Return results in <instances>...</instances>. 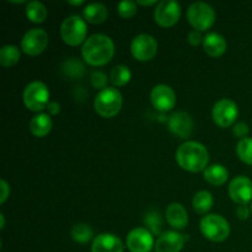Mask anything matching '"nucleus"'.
Wrapping results in <instances>:
<instances>
[{"label":"nucleus","mask_w":252,"mask_h":252,"mask_svg":"<svg viewBox=\"0 0 252 252\" xmlns=\"http://www.w3.org/2000/svg\"><path fill=\"white\" fill-rule=\"evenodd\" d=\"M24 103L32 112H41L49 105V90L42 81H32L24 90Z\"/></svg>","instance_id":"nucleus-7"},{"label":"nucleus","mask_w":252,"mask_h":252,"mask_svg":"<svg viewBox=\"0 0 252 252\" xmlns=\"http://www.w3.org/2000/svg\"><path fill=\"white\" fill-rule=\"evenodd\" d=\"M84 19L93 25H100L107 20L108 10L107 7L100 2H94V4L86 5L83 11Z\"/></svg>","instance_id":"nucleus-20"},{"label":"nucleus","mask_w":252,"mask_h":252,"mask_svg":"<svg viewBox=\"0 0 252 252\" xmlns=\"http://www.w3.org/2000/svg\"><path fill=\"white\" fill-rule=\"evenodd\" d=\"M236 154L243 162L252 165V138H244L236 145Z\"/></svg>","instance_id":"nucleus-28"},{"label":"nucleus","mask_w":252,"mask_h":252,"mask_svg":"<svg viewBox=\"0 0 252 252\" xmlns=\"http://www.w3.org/2000/svg\"><path fill=\"white\" fill-rule=\"evenodd\" d=\"M47 110H48L49 115L57 116L59 112H61V105H59L58 102H56V101H53V102H49Z\"/></svg>","instance_id":"nucleus-36"},{"label":"nucleus","mask_w":252,"mask_h":252,"mask_svg":"<svg viewBox=\"0 0 252 252\" xmlns=\"http://www.w3.org/2000/svg\"><path fill=\"white\" fill-rule=\"evenodd\" d=\"M84 61L93 66H102L112 59L115 44L106 34H93L89 37L81 48Z\"/></svg>","instance_id":"nucleus-1"},{"label":"nucleus","mask_w":252,"mask_h":252,"mask_svg":"<svg viewBox=\"0 0 252 252\" xmlns=\"http://www.w3.org/2000/svg\"><path fill=\"white\" fill-rule=\"evenodd\" d=\"M233 133L234 135H236L238 138H241V139L248 138L246 135L249 134V126L244 122H238L236 125H234Z\"/></svg>","instance_id":"nucleus-32"},{"label":"nucleus","mask_w":252,"mask_h":252,"mask_svg":"<svg viewBox=\"0 0 252 252\" xmlns=\"http://www.w3.org/2000/svg\"><path fill=\"white\" fill-rule=\"evenodd\" d=\"M176 161L180 167L189 172L204 171L208 167V150L198 142H186L177 149Z\"/></svg>","instance_id":"nucleus-2"},{"label":"nucleus","mask_w":252,"mask_h":252,"mask_svg":"<svg viewBox=\"0 0 252 252\" xmlns=\"http://www.w3.org/2000/svg\"><path fill=\"white\" fill-rule=\"evenodd\" d=\"M52 129V120L47 113H38L30 122V130L34 137H46Z\"/></svg>","instance_id":"nucleus-21"},{"label":"nucleus","mask_w":252,"mask_h":252,"mask_svg":"<svg viewBox=\"0 0 252 252\" xmlns=\"http://www.w3.org/2000/svg\"><path fill=\"white\" fill-rule=\"evenodd\" d=\"M187 20L194 30L199 32L211 29L216 21V11L209 4L197 1L189 5L187 10Z\"/></svg>","instance_id":"nucleus-5"},{"label":"nucleus","mask_w":252,"mask_h":252,"mask_svg":"<svg viewBox=\"0 0 252 252\" xmlns=\"http://www.w3.org/2000/svg\"><path fill=\"white\" fill-rule=\"evenodd\" d=\"M199 226L204 238L213 243H221L230 235L228 220L219 214H207L202 218Z\"/></svg>","instance_id":"nucleus-4"},{"label":"nucleus","mask_w":252,"mask_h":252,"mask_svg":"<svg viewBox=\"0 0 252 252\" xmlns=\"http://www.w3.org/2000/svg\"><path fill=\"white\" fill-rule=\"evenodd\" d=\"M130 52L137 61H152L158 53V43L150 34H138L130 43Z\"/></svg>","instance_id":"nucleus-11"},{"label":"nucleus","mask_w":252,"mask_h":252,"mask_svg":"<svg viewBox=\"0 0 252 252\" xmlns=\"http://www.w3.org/2000/svg\"><path fill=\"white\" fill-rule=\"evenodd\" d=\"M145 224L149 226L148 230L153 234V235H157L160 234V229H161V219H160V214L152 212V213L148 214L145 217Z\"/></svg>","instance_id":"nucleus-30"},{"label":"nucleus","mask_w":252,"mask_h":252,"mask_svg":"<svg viewBox=\"0 0 252 252\" xmlns=\"http://www.w3.org/2000/svg\"><path fill=\"white\" fill-rule=\"evenodd\" d=\"M166 219L167 223L174 229L181 230L186 228L189 223V214L185 207L180 203H172L166 209Z\"/></svg>","instance_id":"nucleus-19"},{"label":"nucleus","mask_w":252,"mask_h":252,"mask_svg":"<svg viewBox=\"0 0 252 252\" xmlns=\"http://www.w3.org/2000/svg\"><path fill=\"white\" fill-rule=\"evenodd\" d=\"M239 116V108L234 101L229 98H221L214 105L212 111V117L214 123L221 128L230 127L235 123Z\"/></svg>","instance_id":"nucleus-8"},{"label":"nucleus","mask_w":252,"mask_h":252,"mask_svg":"<svg viewBox=\"0 0 252 252\" xmlns=\"http://www.w3.org/2000/svg\"><path fill=\"white\" fill-rule=\"evenodd\" d=\"M123 98L120 91L115 88H106L98 91L95 97L94 107L96 113L103 118H112L120 113Z\"/></svg>","instance_id":"nucleus-3"},{"label":"nucleus","mask_w":252,"mask_h":252,"mask_svg":"<svg viewBox=\"0 0 252 252\" xmlns=\"http://www.w3.org/2000/svg\"><path fill=\"white\" fill-rule=\"evenodd\" d=\"M117 12L123 19H130L137 14V2L130 1V0L120 2L117 6Z\"/></svg>","instance_id":"nucleus-29"},{"label":"nucleus","mask_w":252,"mask_h":252,"mask_svg":"<svg viewBox=\"0 0 252 252\" xmlns=\"http://www.w3.org/2000/svg\"><path fill=\"white\" fill-rule=\"evenodd\" d=\"M251 209H249L248 206H240L238 209H236V216L239 217V219L241 220H246L250 216Z\"/></svg>","instance_id":"nucleus-35"},{"label":"nucleus","mask_w":252,"mask_h":252,"mask_svg":"<svg viewBox=\"0 0 252 252\" xmlns=\"http://www.w3.org/2000/svg\"><path fill=\"white\" fill-rule=\"evenodd\" d=\"M48 46V34L42 29H32L25 33L21 41V49L31 57L39 56Z\"/></svg>","instance_id":"nucleus-10"},{"label":"nucleus","mask_w":252,"mask_h":252,"mask_svg":"<svg viewBox=\"0 0 252 252\" xmlns=\"http://www.w3.org/2000/svg\"><path fill=\"white\" fill-rule=\"evenodd\" d=\"M250 209H251V212H252V202H251V207H250Z\"/></svg>","instance_id":"nucleus-40"},{"label":"nucleus","mask_w":252,"mask_h":252,"mask_svg":"<svg viewBox=\"0 0 252 252\" xmlns=\"http://www.w3.org/2000/svg\"><path fill=\"white\" fill-rule=\"evenodd\" d=\"M94 231L88 224H76L71 229V238L79 244H86L93 239Z\"/></svg>","instance_id":"nucleus-27"},{"label":"nucleus","mask_w":252,"mask_h":252,"mask_svg":"<svg viewBox=\"0 0 252 252\" xmlns=\"http://www.w3.org/2000/svg\"><path fill=\"white\" fill-rule=\"evenodd\" d=\"M181 16V5L174 0H162L154 11V20L159 26L172 27L179 22Z\"/></svg>","instance_id":"nucleus-9"},{"label":"nucleus","mask_w":252,"mask_h":252,"mask_svg":"<svg viewBox=\"0 0 252 252\" xmlns=\"http://www.w3.org/2000/svg\"><path fill=\"white\" fill-rule=\"evenodd\" d=\"M167 127L169 130L177 137L186 139L192 134L193 130V120H192L191 115L184 111H177V112L172 113L167 120Z\"/></svg>","instance_id":"nucleus-15"},{"label":"nucleus","mask_w":252,"mask_h":252,"mask_svg":"<svg viewBox=\"0 0 252 252\" xmlns=\"http://www.w3.org/2000/svg\"><path fill=\"white\" fill-rule=\"evenodd\" d=\"M203 49L209 57H220L226 51V41L221 34L211 32L203 38Z\"/></svg>","instance_id":"nucleus-18"},{"label":"nucleus","mask_w":252,"mask_h":252,"mask_svg":"<svg viewBox=\"0 0 252 252\" xmlns=\"http://www.w3.org/2000/svg\"><path fill=\"white\" fill-rule=\"evenodd\" d=\"M228 177V170L220 164L211 165L204 170V180L213 186H221V185L225 184Z\"/></svg>","instance_id":"nucleus-22"},{"label":"nucleus","mask_w":252,"mask_h":252,"mask_svg":"<svg viewBox=\"0 0 252 252\" xmlns=\"http://www.w3.org/2000/svg\"><path fill=\"white\" fill-rule=\"evenodd\" d=\"M47 12L46 6L39 1H30L27 2L26 6V16L27 19L34 24H42L46 21L47 19Z\"/></svg>","instance_id":"nucleus-23"},{"label":"nucleus","mask_w":252,"mask_h":252,"mask_svg":"<svg viewBox=\"0 0 252 252\" xmlns=\"http://www.w3.org/2000/svg\"><path fill=\"white\" fill-rule=\"evenodd\" d=\"M88 34V26L85 20L81 19L78 15H71L66 17L61 26V37L69 46H79L86 41Z\"/></svg>","instance_id":"nucleus-6"},{"label":"nucleus","mask_w":252,"mask_h":252,"mask_svg":"<svg viewBox=\"0 0 252 252\" xmlns=\"http://www.w3.org/2000/svg\"><path fill=\"white\" fill-rule=\"evenodd\" d=\"M123 249L122 240L110 233L96 236L91 245V252H123Z\"/></svg>","instance_id":"nucleus-17"},{"label":"nucleus","mask_w":252,"mask_h":252,"mask_svg":"<svg viewBox=\"0 0 252 252\" xmlns=\"http://www.w3.org/2000/svg\"><path fill=\"white\" fill-rule=\"evenodd\" d=\"M127 248L130 252H152L155 248L154 236L145 228L133 229L127 236Z\"/></svg>","instance_id":"nucleus-13"},{"label":"nucleus","mask_w":252,"mask_h":252,"mask_svg":"<svg viewBox=\"0 0 252 252\" xmlns=\"http://www.w3.org/2000/svg\"><path fill=\"white\" fill-rule=\"evenodd\" d=\"M193 209L198 214H207L212 209L214 204L213 196H212L211 192L208 191H201L198 193H196L194 196L193 202Z\"/></svg>","instance_id":"nucleus-24"},{"label":"nucleus","mask_w":252,"mask_h":252,"mask_svg":"<svg viewBox=\"0 0 252 252\" xmlns=\"http://www.w3.org/2000/svg\"><path fill=\"white\" fill-rule=\"evenodd\" d=\"M150 101L155 110L160 112H169L176 105V94L169 85L160 84L152 89Z\"/></svg>","instance_id":"nucleus-12"},{"label":"nucleus","mask_w":252,"mask_h":252,"mask_svg":"<svg viewBox=\"0 0 252 252\" xmlns=\"http://www.w3.org/2000/svg\"><path fill=\"white\" fill-rule=\"evenodd\" d=\"M229 196L235 203L246 206L252 202V181L246 176H238L229 185Z\"/></svg>","instance_id":"nucleus-14"},{"label":"nucleus","mask_w":252,"mask_h":252,"mask_svg":"<svg viewBox=\"0 0 252 252\" xmlns=\"http://www.w3.org/2000/svg\"><path fill=\"white\" fill-rule=\"evenodd\" d=\"M91 84L95 89H106V84H107V78H106L105 74L102 71H94L93 75H91Z\"/></svg>","instance_id":"nucleus-31"},{"label":"nucleus","mask_w":252,"mask_h":252,"mask_svg":"<svg viewBox=\"0 0 252 252\" xmlns=\"http://www.w3.org/2000/svg\"><path fill=\"white\" fill-rule=\"evenodd\" d=\"M203 38L204 37L202 36L201 32L197 31V30H193L189 33V42L192 46H198V44L203 43Z\"/></svg>","instance_id":"nucleus-33"},{"label":"nucleus","mask_w":252,"mask_h":252,"mask_svg":"<svg viewBox=\"0 0 252 252\" xmlns=\"http://www.w3.org/2000/svg\"><path fill=\"white\" fill-rule=\"evenodd\" d=\"M0 189H1V196H0V203L4 204L6 202V199L9 198L10 196V186L7 185V182L5 180H1L0 181Z\"/></svg>","instance_id":"nucleus-34"},{"label":"nucleus","mask_w":252,"mask_h":252,"mask_svg":"<svg viewBox=\"0 0 252 252\" xmlns=\"http://www.w3.org/2000/svg\"><path fill=\"white\" fill-rule=\"evenodd\" d=\"M69 5H74V6H80L84 4V0H79V1H68Z\"/></svg>","instance_id":"nucleus-38"},{"label":"nucleus","mask_w":252,"mask_h":252,"mask_svg":"<svg viewBox=\"0 0 252 252\" xmlns=\"http://www.w3.org/2000/svg\"><path fill=\"white\" fill-rule=\"evenodd\" d=\"M139 5H143V6H152V5L154 4H158L157 0H150V1H142V0H139V1H137Z\"/></svg>","instance_id":"nucleus-37"},{"label":"nucleus","mask_w":252,"mask_h":252,"mask_svg":"<svg viewBox=\"0 0 252 252\" xmlns=\"http://www.w3.org/2000/svg\"><path fill=\"white\" fill-rule=\"evenodd\" d=\"M0 219H1V226H0V228H1V230L2 229L5 228V218H4V214H0Z\"/></svg>","instance_id":"nucleus-39"},{"label":"nucleus","mask_w":252,"mask_h":252,"mask_svg":"<svg viewBox=\"0 0 252 252\" xmlns=\"http://www.w3.org/2000/svg\"><path fill=\"white\" fill-rule=\"evenodd\" d=\"M132 79V73H130L129 68L126 65H116L115 68L111 70L110 74V81L115 86H125Z\"/></svg>","instance_id":"nucleus-26"},{"label":"nucleus","mask_w":252,"mask_h":252,"mask_svg":"<svg viewBox=\"0 0 252 252\" xmlns=\"http://www.w3.org/2000/svg\"><path fill=\"white\" fill-rule=\"evenodd\" d=\"M185 245V238L177 231H165L160 234L155 243V252H181Z\"/></svg>","instance_id":"nucleus-16"},{"label":"nucleus","mask_w":252,"mask_h":252,"mask_svg":"<svg viewBox=\"0 0 252 252\" xmlns=\"http://www.w3.org/2000/svg\"><path fill=\"white\" fill-rule=\"evenodd\" d=\"M20 61V49L16 46L7 44L0 49V64L4 68L15 65Z\"/></svg>","instance_id":"nucleus-25"}]
</instances>
